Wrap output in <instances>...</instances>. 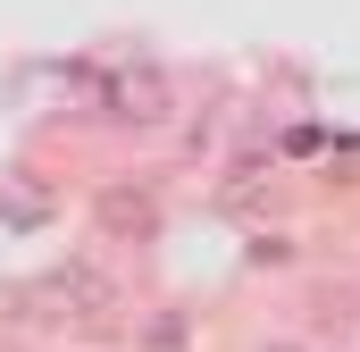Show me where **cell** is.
Masks as SVG:
<instances>
[{
    "instance_id": "cell-1",
    "label": "cell",
    "mask_w": 360,
    "mask_h": 352,
    "mask_svg": "<svg viewBox=\"0 0 360 352\" xmlns=\"http://www.w3.org/2000/svg\"><path fill=\"white\" fill-rule=\"evenodd\" d=\"M25 302H51V319H84V327H101V319L117 310V277L92 268V260H59V268L34 277Z\"/></svg>"
},
{
    "instance_id": "cell-2",
    "label": "cell",
    "mask_w": 360,
    "mask_h": 352,
    "mask_svg": "<svg viewBox=\"0 0 360 352\" xmlns=\"http://www.w3.org/2000/svg\"><path fill=\"white\" fill-rule=\"evenodd\" d=\"M92 227H101L109 244H151V235H160V193H151V184H101Z\"/></svg>"
},
{
    "instance_id": "cell-3",
    "label": "cell",
    "mask_w": 360,
    "mask_h": 352,
    "mask_svg": "<svg viewBox=\"0 0 360 352\" xmlns=\"http://www.w3.org/2000/svg\"><path fill=\"white\" fill-rule=\"evenodd\" d=\"M101 109H109V118H134V126H160V118H168V76H160V68H117V76L101 84Z\"/></svg>"
},
{
    "instance_id": "cell-4",
    "label": "cell",
    "mask_w": 360,
    "mask_h": 352,
    "mask_svg": "<svg viewBox=\"0 0 360 352\" xmlns=\"http://www.w3.org/2000/svg\"><path fill=\"white\" fill-rule=\"evenodd\" d=\"M260 352H302V344H260Z\"/></svg>"
}]
</instances>
